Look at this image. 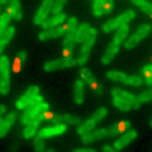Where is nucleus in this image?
Masks as SVG:
<instances>
[{
	"mask_svg": "<svg viewBox=\"0 0 152 152\" xmlns=\"http://www.w3.org/2000/svg\"><path fill=\"white\" fill-rule=\"evenodd\" d=\"M50 105L47 103L43 102V98L41 96V95H37V96L33 99L32 103L28 105L26 109H24V113L22 114V118H20V122L23 123L24 126L29 124V123L34 119L36 117H38L39 114L45 113L48 110Z\"/></svg>",
	"mask_w": 152,
	"mask_h": 152,
	"instance_id": "f257e3e1",
	"label": "nucleus"
},
{
	"mask_svg": "<svg viewBox=\"0 0 152 152\" xmlns=\"http://www.w3.org/2000/svg\"><path fill=\"white\" fill-rule=\"evenodd\" d=\"M77 31V19L71 17L66 24V37L64 39V57H71V52L75 46V37Z\"/></svg>",
	"mask_w": 152,
	"mask_h": 152,
	"instance_id": "f03ea898",
	"label": "nucleus"
},
{
	"mask_svg": "<svg viewBox=\"0 0 152 152\" xmlns=\"http://www.w3.org/2000/svg\"><path fill=\"white\" fill-rule=\"evenodd\" d=\"M10 90V64L7 56L0 57V94L7 95Z\"/></svg>",
	"mask_w": 152,
	"mask_h": 152,
	"instance_id": "7ed1b4c3",
	"label": "nucleus"
},
{
	"mask_svg": "<svg viewBox=\"0 0 152 152\" xmlns=\"http://www.w3.org/2000/svg\"><path fill=\"white\" fill-rule=\"evenodd\" d=\"M136 14L133 10H127L124 13H122L119 17L112 19V20H108L107 23L103 24V31L105 33H109L110 31H114V29H118L119 27L127 24L128 22H131L132 19H134Z\"/></svg>",
	"mask_w": 152,
	"mask_h": 152,
	"instance_id": "20e7f679",
	"label": "nucleus"
},
{
	"mask_svg": "<svg viewBox=\"0 0 152 152\" xmlns=\"http://www.w3.org/2000/svg\"><path fill=\"white\" fill-rule=\"evenodd\" d=\"M95 39H96V29L91 28L88 38L84 41V45L81 47V51H80L79 57L76 58L77 60V65H84L88 61L89 56H90V52H91V48H93V46L95 43Z\"/></svg>",
	"mask_w": 152,
	"mask_h": 152,
	"instance_id": "39448f33",
	"label": "nucleus"
},
{
	"mask_svg": "<svg viewBox=\"0 0 152 152\" xmlns=\"http://www.w3.org/2000/svg\"><path fill=\"white\" fill-rule=\"evenodd\" d=\"M150 31H151V26H150V24H142V26H140V28L137 29V32L134 33V34L131 36V37L124 42V47H126L127 50L134 48V47L138 45L140 42L143 39V38H146L147 36H148Z\"/></svg>",
	"mask_w": 152,
	"mask_h": 152,
	"instance_id": "423d86ee",
	"label": "nucleus"
},
{
	"mask_svg": "<svg viewBox=\"0 0 152 152\" xmlns=\"http://www.w3.org/2000/svg\"><path fill=\"white\" fill-rule=\"evenodd\" d=\"M77 65V60L71 57H62L60 60H55V61H50V62L45 64L43 69L45 71H55L58 69H66V67H72V66Z\"/></svg>",
	"mask_w": 152,
	"mask_h": 152,
	"instance_id": "0eeeda50",
	"label": "nucleus"
},
{
	"mask_svg": "<svg viewBox=\"0 0 152 152\" xmlns=\"http://www.w3.org/2000/svg\"><path fill=\"white\" fill-rule=\"evenodd\" d=\"M38 91H39V88H38L37 85L29 86V88H28V90L26 91V94L23 95L20 99H18V102L15 103V107H17L18 109H20V110L26 109V108L32 103L33 99H34L37 95H38Z\"/></svg>",
	"mask_w": 152,
	"mask_h": 152,
	"instance_id": "6e6552de",
	"label": "nucleus"
},
{
	"mask_svg": "<svg viewBox=\"0 0 152 152\" xmlns=\"http://www.w3.org/2000/svg\"><path fill=\"white\" fill-rule=\"evenodd\" d=\"M80 75H81V79H83V81H85L90 88H91L94 90V93L96 94V95H102L103 94V88H102V85H99L98 81H96V79L94 77V75L90 72V70L88 69H81L80 70Z\"/></svg>",
	"mask_w": 152,
	"mask_h": 152,
	"instance_id": "1a4fd4ad",
	"label": "nucleus"
},
{
	"mask_svg": "<svg viewBox=\"0 0 152 152\" xmlns=\"http://www.w3.org/2000/svg\"><path fill=\"white\" fill-rule=\"evenodd\" d=\"M52 5H53V1H52V0H45V1L42 3L41 8L38 9V12L34 17V20H33L34 24L42 26L47 20V17H48L50 12L52 10Z\"/></svg>",
	"mask_w": 152,
	"mask_h": 152,
	"instance_id": "9d476101",
	"label": "nucleus"
},
{
	"mask_svg": "<svg viewBox=\"0 0 152 152\" xmlns=\"http://www.w3.org/2000/svg\"><path fill=\"white\" fill-rule=\"evenodd\" d=\"M112 95H113V96H118V98L123 99V100L127 102L133 109H138V108L141 107V103L138 102L137 96H134V95L131 94V93L124 91V90H122V89L114 88V89L112 90Z\"/></svg>",
	"mask_w": 152,
	"mask_h": 152,
	"instance_id": "9b49d317",
	"label": "nucleus"
},
{
	"mask_svg": "<svg viewBox=\"0 0 152 152\" xmlns=\"http://www.w3.org/2000/svg\"><path fill=\"white\" fill-rule=\"evenodd\" d=\"M67 129V127H66L65 123H61V124H56L53 127H48V128H43V129H41L39 132L37 133L39 137L42 138H48V137H53V136H60L62 134V133L66 132Z\"/></svg>",
	"mask_w": 152,
	"mask_h": 152,
	"instance_id": "f8f14e48",
	"label": "nucleus"
},
{
	"mask_svg": "<svg viewBox=\"0 0 152 152\" xmlns=\"http://www.w3.org/2000/svg\"><path fill=\"white\" fill-rule=\"evenodd\" d=\"M64 33H66V27H56V28H51V29L42 31L38 34V38H39V41H48L52 39V38L61 37Z\"/></svg>",
	"mask_w": 152,
	"mask_h": 152,
	"instance_id": "ddd939ff",
	"label": "nucleus"
},
{
	"mask_svg": "<svg viewBox=\"0 0 152 152\" xmlns=\"http://www.w3.org/2000/svg\"><path fill=\"white\" fill-rule=\"evenodd\" d=\"M104 137H107V128H99L96 131H93V132H89L86 134L81 136V142L85 145L88 143H93L96 140H102Z\"/></svg>",
	"mask_w": 152,
	"mask_h": 152,
	"instance_id": "4468645a",
	"label": "nucleus"
},
{
	"mask_svg": "<svg viewBox=\"0 0 152 152\" xmlns=\"http://www.w3.org/2000/svg\"><path fill=\"white\" fill-rule=\"evenodd\" d=\"M134 138H137V132L136 131H127L119 140H117L115 142H114V148H115L117 151L124 148V147L129 145Z\"/></svg>",
	"mask_w": 152,
	"mask_h": 152,
	"instance_id": "2eb2a0df",
	"label": "nucleus"
},
{
	"mask_svg": "<svg viewBox=\"0 0 152 152\" xmlns=\"http://www.w3.org/2000/svg\"><path fill=\"white\" fill-rule=\"evenodd\" d=\"M129 128H131V122L129 121L118 122V123H115V124H112L110 127L108 128V129H107V136L114 137V136H117L118 133L129 131Z\"/></svg>",
	"mask_w": 152,
	"mask_h": 152,
	"instance_id": "dca6fc26",
	"label": "nucleus"
},
{
	"mask_svg": "<svg viewBox=\"0 0 152 152\" xmlns=\"http://www.w3.org/2000/svg\"><path fill=\"white\" fill-rule=\"evenodd\" d=\"M41 122H42V114H39L38 117H36L34 119L29 123V124L26 126V129L23 131V137H24L26 140L32 138V137L36 134L37 128H38V126L41 124Z\"/></svg>",
	"mask_w": 152,
	"mask_h": 152,
	"instance_id": "f3484780",
	"label": "nucleus"
},
{
	"mask_svg": "<svg viewBox=\"0 0 152 152\" xmlns=\"http://www.w3.org/2000/svg\"><path fill=\"white\" fill-rule=\"evenodd\" d=\"M15 119H17V113L15 112L9 113L5 117V119H3V122L0 123V138H3V137L7 134L8 131L10 129V127L13 126V123L15 122Z\"/></svg>",
	"mask_w": 152,
	"mask_h": 152,
	"instance_id": "a211bd4d",
	"label": "nucleus"
},
{
	"mask_svg": "<svg viewBox=\"0 0 152 152\" xmlns=\"http://www.w3.org/2000/svg\"><path fill=\"white\" fill-rule=\"evenodd\" d=\"M118 51H119V46H117L115 43H109L108 47H107V51L105 53H104V56L102 57V64L103 65H108L110 64V61L115 57V55L118 53Z\"/></svg>",
	"mask_w": 152,
	"mask_h": 152,
	"instance_id": "6ab92c4d",
	"label": "nucleus"
},
{
	"mask_svg": "<svg viewBox=\"0 0 152 152\" xmlns=\"http://www.w3.org/2000/svg\"><path fill=\"white\" fill-rule=\"evenodd\" d=\"M74 102L76 104H83L84 102V81L76 80L74 85Z\"/></svg>",
	"mask_w": 152,
	"mask_h": 152,
	"instance_id": "aec40b11",
	"label": "nucleus"
},
{
	"mask_svg": "<svg viewBox=\"0 0 152 152\" xmlns=\"http://www.w3.org/2000/svg\"><path fill=\"white\" fill-rule=\"evenodd\" d=\"M90 29H91V27H90L89 23H83V24H80L77 31H76V37H75L76 43H80V42H84L86 39L89 33H90Z\"/></svg>",
	"mask_w": 152,
	"mask_h": 152,
	"instance_id": "412c9836",
	"label": "nucleus"
},
{
	"mask_svg": "<svg viewBox=\"0 0 152 152\" xmlns=\"http://www.w3.org/2000/svg\"><path fill=\"white\" fill-rule=\"evenodd\" d=\"M65 19H66V14L60 13V14H57V15H53L51 19H47L43 24H42V27H43L45 31L46 29H51V28H56V26L61 24Z\"/></svg>",
	"mask_w": 152,
	"mask_h": 152,
	"instance_id": "4be33fe9",
	"label": "nucleus"
},
{
	"mask_svg": "<svg viewBox=\"0 0 152 152\" xmlns=\"http://www.w3.org/2000/svg\"><path fill=\"white\" fill-rule=\"evenodd\" d=\"M14 33H15V29H14V27H8L4 33L1 36H0V53L4 51L5 48V46L10 42V39L14 37Z\"/></svg>",
	"mask_w": 152,
	"mask_h": 152,
	"instance_id": "5701e85b",
	"label": "nucleus"
},
{
	"mask_svg": "<svg viewBox=\"0 0 152 152\" xmlns=\"http://www.w3.org/2000/svg\"><path fill=\"white\" fill-rule=\"evenodd\" d=\"M7 10L10 13L12 18H14L15 20H20L23 14H22V10H20V3L18 1V0H13V1L9 3V7Z\"/></svg>",
	"mask_w": 152,
	"mask_h": 152,
	"instance_id": "b1692460",
	"label": "nucleus"
},
{
	"mask_svg": "<svg viewBox=\"0 0 152 152\" xmlns=\"http://www.w3.org/2000/svg\"><path fill=\"white\" fill-rule=\"evenodd\" d=\"M128 32H129V27H128V24H124V26L119 27V28L117 29L115 36H114V41H113V43H115L117 46H121V45L123 43V42L126 41Z\"/></svg>",
	"mask_w": 152,
	"mask_h": 152,
	"instance_id": "393cba45",
	"label": "nucleus"
},
{
	"mask_svg": "<svg viewBox=\"0 0 152 152\" xmlns=\"http://www.w3.org/2000/svg\"><path fill=\"white\" fill-rule=\"evenodd\" d=\"M42 121H46V122H50V123H53V124H61L64 123V119H62V115H57V114L52 113V112H45L42 113Z\"/></svg>",
	"mask_w": 152,
	"mask_h": 152,
	"instance_id": "a878e982",
	"label": "nucleus"
},
{
	"mask_svg": "<svg viewBox=\"0 0 152 152\" xmlns=\"http://www.w3.org/2000/svg\"><path fill=\"white\" fill-rule=\"evenodd\" d=\"M95 126H96V123H95L91 118L90 119H88V121H85L84 123H81V124L79 126V128H77V133L80 136H84V134H86V133H89V132H91L94 128H95Z\"/></svg>",
	"mask_w": 152,
	"mask_h": 152,
	"instance_id": "bb28decb",
	"label": "nucleus"
},
{
	"mask_svg": "<svg viewBox=\"0 0 152 152\" xmlns=\"http://www.w3.org/2000/svg\"><path fill=\"white\" fill-rule=\"evenodd\" d=\"M127 76L124 72H121V71H109L107 74V77L113 80V81H119V83H123L126 84V80H127Z\"/></svg>",
	"mask_w": 152,
	"mask_h": 152,
	"instance_id": "cd10ccee",
	"label": "nucleus"
},
{
	"mask_svg": "<svg viewBox=\"0 0 152 152\" xmlns=\"http://www.w3.org/2000/svg\"><path fill=\"white\" fill-rule=\"evenodd\" d=\"M134 5H137L143 13H147V14H152V4L148 3V1H145V0H133L132 1Z\"/></svg>",
	"mask_w": 152,
	"mask_h": 152,
	"instance_id": "c85d7f7f",
	"label": "nucleus"
},
{
	"mask_svg": "<svg viewBox=\"0 0 152 152\" xmlns=\"http://www.w3.org/2000/svg\"><path fill=\"white\" fill-rule=\"evenodd\" d=\"M10 19H12V15L8 10L1 14V17H0V36H1L4 33V31L8 28V24H9V22H10Z\"/></svg>",
	"mask_w": 152,
	"mask_h": 152,
	"instance_id": "c756f323",
	"label": "nucleus"
},
{
	"mask_svg": "<svg viewBox=\"0 0 152 152\" xmlns=\"http://www.w3.org/2000/svg\"><path fill=\"white\" fill-rule=\"evenodd\" d=\"M113 104L118 109H121V110H123V112H128V110H131L132 109V107L129 105V104H128L127 102H124L123 99L118 98V96H113Z\"/></svg>",
	"mask_w": 152,
	"mask_h": 152,
	"instance_id": "7c9ffc66",
	"label": "nucleus"
},
{
	"mask_svg": "<svg viewBox=\"0 0 152 152\" xmlns=\"http://www.w3.org/2000/svg\"><path fill=\"white\" fill-rule=\"evenodd\" d=\"M104 0H95L93 3V13L95 17H102L104 14Z\"/></svg>",
	"mask_w": 152,
	"mask_h": 152,
	"instance_id": "2f4dec72",
	"label": "nucleus"
},
{
	"mask_svg": "<svg viewBox=\"0 0 152 152\" xmlns=\"http://www.w3.org/2000/svg\"><path fill=\"white\" fill-rule=\"evenodd\" d=\"M107 113H108V110H107V108H99L96 112H95L94 114H93V117H91V119L95 122V123H99L100 121H103L104 118H105V115H107Z\"/></svg>",
	"mask_w": 152,
	"mask_h": 152,
	"instance_id": "473e14b6",
	"label": "nucleus"
},
{
	"mask_svg": "<svg viewBox=\"0 0 152 152\" xmlns=\"http://www.w3.org/2000/svg\"><path fill=\"white\" fill-rule=\"evenodd\" d=\"M62 119H64V123L66 124H72V126H77L81 123V119L76 115H71V114H65L62 115Z\"/></svg>",
	"mask_w": 152,
	"mask_h": 152,
	"instance_id": "72a5a7b5",
	"label": "nucleus"
},
{
	"mask_svg": "<svg viewBox=\"0 0 152 152\" xmlns=\"http://www.w3.org/2000/svg\"><path fill=\"white\" fill-rule=\"evenodd\" d=\"M143 84V80L140 76H127L126 85H131V86H141Z\"/></svg>",
	"mask_w": 152,
	"mask_h": 152,
	"instance_id": "f704fd0d",
	"label": "nucleus"
},
{
	"mask_svg": "<svg viewBox=\"0 0 152 152\" xmlns=\"http://www.w3.org/2000/svg\"><path fill=\"white\" fill-rule=\"evenodd\" d=\"M33 145H34L36 152H45V138L37 134L34 137V141H33Z\"/></svg>",
	"mask_w": 152,
	"mask_h": 152,
	"instance_id": "c9c22d12",
	"label": "nucleus"
},
{
	"mask_svg": "<svg viewBox=\"0 0 152 152\" xmlns=\"http://www.w3.org/2000/svg\"><path fill=\"white\" fill-rule=\"evenodd\" d=\"M66 4V0H56V1H53V5H52V13L55 14V15H57V14H60L61 10H62V8L65 7Z\"/></svg>",
	"mask_w": 152,
	"mask_h": 152,
	"instance_id": "e433bc0d",
	"label": "nucleus"
},
{
	"mask_svg": "<svg viewBox=\"0 0 152 152\" xmlns=\"http://www.w3.org/2000/svg\"><path fill=\"white\" fill-rule=\"evenodd\" d=\"M137 99H138V102L142 104V103H147V102H151L152 100V89L151 90H146V91L141 93L138 96H137Z\"/></svg>",
	"mask_w": 152,
	"mask_h": 152,
	"instance_id": "4c0bfd02",
	"label": "nucleus"
},
{
	"mask_svg": "<svg viewBox=\"0 0 152 152\" xmlns=\"http://www.w3.org/2000/svg\"><path fill=\"white\" fill-rule=\"evenodd\" d=\"M141 74L145 76V77H148V76L152 75V64L151 65H146L141 69Z\"/></svg>",
	"mask_w": 152,
	"mask_h": 152,
	"instance_id": "58836bf2",
	"label": "nucleus"
},
{
	"mask_svg": "<svg viewBox=\"0 0 152 152\" xmlns=\"http://www.w3.org/2000/svg\"><path fill=\"white\" fill-rule=\"evenodd\" d=\"M113 7H114V3L112 1V0H107V1L104 3V14H109V13H112Z\"/></svg>",
	"mask_w": 152,
	"mask_h": 152,
	"instance_id": "ea45409f",
	"label": "nucleus"
},
{
	"mask_svg": "<svg viewBox=\"0 0 152 152\" xmlns=\"http://www.w3.org/2000/svg\"><path fill=\"white\" fill-rule=\"evenodd\" d=\"M20 65H22V61L18 58L14 60V64H13V71L14 72H19V71H20Z\"/></svg>",
	"mask_w": 152,
	"mask_h": 152,
	"instance_id": "a19ab883",
	"label": "nucleus"
},
{
	"mask_svg": "<svg viewBox=\"0 0 152 152\" xmlns=\"http://www.w3.org/2000/svg\"><path fill=\"white\" fill-rule=\"evenodd\" d=\"M18 58L22 61V62H24V61L27 60V52L26 51H20L18 53Z\"/></svg>",
	"mask_w": 152,
	"mask_h": 152,
	"instance_id": "79ce46f5",
	"label": "nucleus"
},
{
	"mask_svg": "<svg viewBox=\"0 0 152 152\" xmlns=\"http://www.w3.org/2000/svg\"><path fill=\"white\" fill-rule=\"evenodd\" d=\"M74 152H96L94 148H79V150H75Z\"/></svg>",
	"mask_w": 152,
	"mask_h": 152,
	"instance_id": "37998d69",
	"label": "nucleus"
},
{
	"mask_svg": "<svg viewBox=\"0 0 152 152\" xmlns=\"http://www.w3.org/2000/svg\"><path fill=\"white\" fill-rule=\"evenodd\" d=\"M103 152H117L115 150H114V148H112V147L110 146H103Z\"/></svg>",
	"mask_w": 152,
	"mask_h": 152,
	"instance_id": "c03bdc74",
	"label": "nucleus"
},
{
	"mask_svg": "<svg viewBox=\"0 0 152 152\" xmlns=\"http://www.w3.org/2000/svg\"><path fill=\"white\" fill-rule=\"evenodd\" d=\"M143 83H145L146 85H148V86H152V75L148 76V77H145Z\"/></svg>",
	"mask_w": 152,
	"mask_h": 152,
	"instance_id": "a18cd8bd",
	"label": "nucleus"
},
{
	"mask_svg": "<svg viewBox=\"0 0 152 152\" xmlns=\"http://www.w3.org/2000/svg\"><path fill=\"white\" fill-rule=\"evenodd\" d=\"M5 110H7L5 105H3V104H0V115H1V114H4V113H5Z\"/></svg>",
	"mask_w": 152,
	"mask_h": 152,
	"instance_id": "49530a36",
	"label": "nucleus"
},
{
	"mask_svg": "<svg viewBox=\"0 0 152 152\" xmlns=\"http://www.w3.org/2000/svg\"><path fill=\"white\" fill-rule=\"evenodd\" d=\"M9 1L8 0H0V5H8Z\"/></svg>",
	"mask_w": 152,
	"mask_h": 152,
	"instance_id": "de8ad7c7",
	"label": "nucleus"
},
{
	"mask_svg": "<svg viewBox=\"0 0 152 152\" xmlns=\"http://www.w3.org/2000/svg\"><path fill=\"white\" fill-rule=\"evenodd\" d=\"M46 152H55V151H53V150H47Z\"/></svg>",
	"mask_w": 152,
	"mask_h": 152,
	"instance_id": "09e8293b",
	"label": "nucleus"
},
{
	"mask_svg": "<svg viewBox=\"0 0 152 152\" xmlns=\"http://www.w3.org/2000/svg\"><path fill=\"white\" fill-rule=\"evenodd\" d=\"M150 124H151V127H152V119H151V122H150Z\"/></svg>",
	"mask_w": 152,
	"mask_h": 152,
	"instance_id": "8fccbe9b",
	"label": "nucleus"
},
{
	"mask_svg": "<svg viewBox=\"0 0 152 152\" xmlns=\"http://www.w3.org/2000/svg\"><path fill=\"white\" fill-rule=\"evenodd\" d=\"M1 122H3V119H0V123H1Z\"/></svg>",
	"mask_w": 152,
	"mask_h": 152,
	"instance_id": "3c124183",
	"label": "nucleus"
},
{
	"mask_svg": "<svg viewBox=\"0 0 152 152\" xmlns=\"http://www.w3.org/2000/svg\"><path fill=\"white\" fill-rule=\"evenodd\" d=\"M150 17H151V18H152V14H151V15H150Z\"/></svg>",
	"mask_w": 152,
	"mask_h": 152,
	"instance_id": "603ef678",
	"label": "nucleus"
},
{
	"mask_svg": "<svg viewBox=\"0 0 152 152\" xmlns=\"http://www.w3.org/2000/svg\"><path fill=\"white\" fill-rule=\"evenodd\" d=\"M0 7H1V5H0Z\"/></svg>",
	"mask_w": 152,
	"mask_h": 152,
	"instance_id": "864d4df0",
	"label": "nucleus"
}]
</instances>
